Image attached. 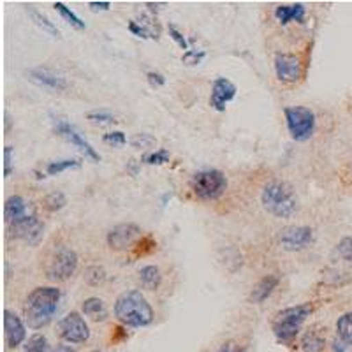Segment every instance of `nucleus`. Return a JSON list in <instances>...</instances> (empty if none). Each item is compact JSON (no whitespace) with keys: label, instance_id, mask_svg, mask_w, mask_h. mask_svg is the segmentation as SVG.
I'll list each match as a JSON object with an SVG mask.
<instances>
[{"label":"nucleus","instance_id":"nucleus-42","mask_svg":"<svg viewBox=\"0 0 352 352\" xmlns=\"http://www.w3.org/2000/svg\"><path fill=\"white\" fill-rule=\"evenodd\" d=\"M53 352H74V351H72L71 347H65V345H60V347H56Z\"/></svg>","mask_w":352,"mask_h":352},{"label":"nucleus","instance_id":"nucleus-7","mask_svg":"<svg viewBox=\"0 0 352 352\" xmlns=\"http://www.w3.org/2000/svg\"><path fill=\"white\" fill-rule=\"evenodd\" d=\"M78 268V254L69 247H58L48 261L46 275L50 280L64 282L74 275Z\"/></svg>","mask_w":352,"mask_h":352},{"label":"nucleus","instance_id":"nucleus-24","mask_svg":"<svg viewBox=\"0 0 352 352\" xmlns=\"http://www.w3.org/2000/svg\"><path fill=\"white\" fill-rule=\"evenodd\" d=\"M25 352H53L50 349L48 338L41 333H36L28 338L27 345H25Z\"/></svg>","mask_w":352,"mask_h":352},{"label":"nucleus","instance_id":"nucleus-6","mask_svg":"<svg viewBox=\"0 0 352 352\" xmlns=\"http://www.w3.org/2000/svg\"><path fill=\"white\" fill-rule=\"evenodd\" d=\"M285 122L292 140L307 141L316 131V115L305 106H291L285 108Z\"/></svg>","mask_w":352,"mask_h":352},{"label":"nucleus","instance_id":"nucleus-15","mask_svg":"<svg viewBox=\"0 0 352 352\" xmlns=\"http://www.w3.org/2000/svg\"><path fill=\"white\" fill-rule=\"evenodd\" d=\"M4 329H6V344L9 349H16L18 345L23 344L25 336H27V329L21 322L20 317L11 310L4 312Z\"/></svg>","mask_w":352,"mask_h":352},{"label":"nucleus","instance_id":"nucleus-11","mask_svg":"<svg viewBox=\"0 0 352 352\" xmlns=\"http://www.w3.org/2000/svg\"><path fill=\"white\" fill-rule=\"evenodd\" d=\"M276 78L284 83H296L300 81L303 69H301L300 56L292 53H276L275 55Z\"/></svg>","mask_w":352,"mask_h":352},{"label":"nucleus","instance_id":"nucleus-13","mask_svg":"<svg viewBox=\"0 0 352 352\" xmlns=\"http://www.w3.org/2000/svg\"><path fill=\"white\" fill-rule=\"evenodd\" d=\"M236 97V85L226 78H217L212 85V96H210V104L217 111H224L226 104H229Z\"/></svg>","mask_w":352,"mask_h":352},{"label":"nucleus","instance_id":"nucleus-43","mask_svg":"<svg viewBox=\"0 0 352 352\" xmlns=\"http://www.w3.org/2000/svg\"><path fill=\"white\" fill-rule=\"evenodd\" d=\"M219 352H232V351H231V345L228 344V345H224V347H220Z\"/></svg>","mask_w":352,"mask_h":352},{"label":"nucleus","instance_id":"nucleus-39","mask_svg":"<svg viewBox=\"0 0 352 352\" xmlns=\"http://www.w3.org/2000/svg\"><path fill=\"white\" fill-rule=\"evenodd\" d=\"M146 78H148L150 85H152V87H155V88L162 87V85L166 83V78L162 76V74H159V72H153V71H150L148 74H146Z\"/></svg>","mask_w":352,"mask_h":352},{"label":"nucleus","instance_id":"nucleus-22","mask_svg":"<svg viewBox=\"0 0 352 352\" xmlns=\"http://www.w3.org/2000/svg\"><path fill=\"white\" fill-rule=\"evenodd\" d=\"M28 14H30V18H32L34 23H36L39 28H43L44 32L50 34V36H52V37H60V32H58V28H56L55 25H53V21H50L48 18L44 16L43 12L36 11V9H34V8H28Z\"/></svg>","mask_w":352,"mask_h":352},{"label":"nucleus","instance_id":"nucleus-28","mask_svg":"<svg viewBox=\"0 0 352 352\" xmlns=\"http://www.w3.org/2000/svg\"><path fill=\"white\" fill-rule=\"evenodd\" d=\"M336 331H338L340 338L352 340V312L344 314L340 319L336 320Z\"/></svg>","mask_w":352,"mask_h":352},{"label":"nucleus","instance_id":"nucleus-9","mask_svg":"<svg viewBox=\"0 0 352 352\" xmlns=\"http://www.w3.org/2000/svg\"><path fill=\"white\" fill-rule=\"evenodd\" d=\"M141 238V228L136 224H132V222H127V224H118L108 232V245L109 248L113 250H129L134 245L140 241Z\"/></svg>","mask_w":352,"mask_h":352},{"label":"nucleus","instance_id":"nucleus-25","mask_svg":"<svg viewBox=\"0 0 352 352\" xmlns=\"http://www.w3.org/2000/svg\"><path fill=\"white\" fill-rule=\"evenodd\" d=\"M65 204H67V197L60 190H55V192L44 197V208L50 210V212H58V210L64 208Z\"/></svg>","mask_w":352,"mask_h":352},{"label":"nucleus","instance_id":"nucleus-18","mask_svg":"<svg viewBox=\"0 0 352 352\" xmlns=\"http://www.w3.org/2000/svg\"><path fill=\"white\" fill-rule=\"evenodd\" d=\"M6 222L9 226L18 222V220L25 219L28 215L27 212V201L20 196H11L8 201H6V208H4Z\"/></svg>","mask_w":352,"mask_h":352},{"label":"nucleus","instance_id":"nucleus-26","mask_svg":"<svg viewBox=\"0 0 352 352\" xmlns=\"http://www.w3.org/2000/svg\"><path fill=\"white\" fill-rule=\"evenodd\" d=\"M80 168V160L76 159H65V160H55V162H50L46 171L48 175H60V173L67 171V169H74Z\"/></svg>","mask_w":352,"mask_h":352},{"label":"nucleus","instance_id":"nucleus-12","mask_svg":"<svg viewBox=\"0 0 352 352\" xmlns=\"http://www.w3.org/2000/svg\"><path fill=\"white\" fill-rule=\"evenodd\" d=\"M53 131L58 134V136H62L64 140H67L69 143L74 144L76 148H80L81 152L85 153L87 157H90L92 160H100V155L99 153L94 150V146L90 143H88L87 140H83V136H81L80 132L76 131V129L72 127V125H69L67 122L64 120H55V125H53Z\"/></svg>","mask_w":352,"mask_h":352},{"label":"nucleus","instance_id":"nucleus-38","mask_svg":"<svg viewBox=\"0 0 352 352\" xmlns=\"http://www.w3.org/2000/svg\"><path fill=\"white\" fill-rule=\"evenodd\" d=\"M169 34H171V39L175 41L176 44H178V46H180L182 50H185V52H188V46H187V41H185V37L182 36V32H178V30H176L175 27H169Z\"/></svg>","mask_w":352,"mask_h":352},{"label":"nucleus","instance_id":"nucleus-5","mask_svg":"<svg viewBox=\"0 0 352 352\" xmlns=\"http://www.w3.org/2000/svg\"><path fill=\"white\" fill-rule=\"evenodd\" d=\"M190 187L196 197L203 201L219 199L228 188V180L224 173L219 169H204V171L196 173L190 180Z\"/></svg>","mask_w":352,"mask_h":352},{"label":"nucleus","instance_id":"nucleus-19","mask_svg":"<svg viewBox=\"0 0 352 352\" xmlns=\"http://www.w3.org/2000/svg\"><path fill=\"white\" fill-rule=\"evenodd\" d=\"M81 312L92 319L94 322H102V320L108 319V307L100 298H88L81 305Z\"/></svg>","mask_w":352,"mask_h":352},{"label":"nucleus","instance_id":"nucleus-37","mask_svg":"<svg viewBox=\"0 0 352 352\" xmlns=\"http://www.w3.org/2000/svg\"><path fill=\"white\" fill-rule=\"evenodd\" d=\"M333 352H352V340H345V338H335L331 344Z\"/></svg>","mask_w":352,"mask_h":352},{"label":"nucleus","instance_id":"nucleus-1","mask_svg":"<svg viewBox=\"0 0 352 352\" xmlns=\"http://www.w3.org/2000/svg\"><path fill=\"white\" fill-rule=\"evenodd\" d=\"M60 289L36 287L27 296L23 305L25 322L30 329H43L50 324L60 301Z\"/></svg>","mask_w":352,"mask_h":352},{"label":"nucleus","instance_id":"nucleus-23","mask_svg":"<svg viewBox=\"0 0 352 352\" xmlns=\"http://www.w3.org/2000/svg\"><path fill=\"white\" fill-rule=\"evenodd\" d=\"M53 8H55V11L58 12V14H60V16L64 18V20L67 21L72 28H76V30H83L85 28L83 21H81L80 18H78L76 14H74V12H72L71 9L64 4V2H55V4H53Z\"/></svg>","mask_w":352,"mask_h":352},{"label":"nucleus","instance_id":"nucleus-34","mask_svg":"<svg viewBox=\"0 0 352 352\" xmlns=\"http://www.w3.org/2000/svg\"><path fill=\"white\" fill-rule=\"evenodd\" d=\"M204 58V52H196V50H188L182 56V62L187 65H197Z\"/></svg>","mask_w":352,"mask_h":352},{"label":"nucleus","instance_id":"nucleus-17","mask_svg":"<svg viewBox=\"0 0 352 352\" xmlns=\"http://www.w3.org/2000/svg\"><path fill=\"white\" fill-rule=\"evenodd\" d=\"M278 284H280V278H278L276 275L263 276V278H261V280L257 282L256 285H254L252 291H250L248 301H250V303H254V305L263 303V301H266L270 296H272L273 291L278 287Z\"/></svg>","mask_w":352,"mask_h":352},{"label":"nucleus","instance_id":"nucleus-3","mask_svg":"<svg viewBox=\"0 0 352 352\" xmlns=\"http://www.w3.org/2000/svg\"><path fill=\"white\" fill-rule=\"evenodd\" d=\"M264 210L276 219H289L298 210V197L287 182H270L261 194Z\"/></svg>","mask_w":352,"mask_h":352},{"label":"nucleus","instance_id":"nucleus-44","mask_svg":"<svg viewBox=\"0 0 352 352\" xmlns=\"http://www.w3.org/2000/svg\"><path fill=\"white\" fill-rule=\"evenodd\" d=\"M238 352H245V351H238Z\"/></svg>","mask_w":352,"mask_h":352},{"label":"nucleus","instance_id":"nucleus-10","mask_svg":"<svg viewBox=\"0 0 352 352\" xmlns=\"http://www.w3.org/2000/svg\"><path fill=\"white\" fill-rule=\"evenodd\" d=\"M314 243V231L307 226H289L280 232V247L287 252H300Z\"/></svg>","mask_w":352,"mask_h":352},{"label":"nucleus","instance_id":"nucleus-29","mask_svg":"<svg viewBox=\"0 0 352 352\" xmlns=\"http://www.w3.org/2000/svg\"><path fill=\"white\" fill-rule=\"evenodd\" d=\"M322 347H324V340L317 336L316 333H308L303 338V349L307 352H319L322 351Z\"/></svg>","mask_w":352,"mask_h":352},{"label":"nucleus","instance_id":"nucleus-21","mask_svg":"<svg viewBox=\"0 0 352 352\" xmlns=\"http://www.w3.org/2000/svg\"><path fill=\"white\" fill-rule=\"evenodd\" d=\"M140 282L141 287L146 289V291H157L160 287V282H162V273L153 264L143 266L140 270Z\"/></svg>","mask_w":352,"mask_h":352},{"label":"nucleus","instance_id":"nucleus-16","mask_svg":"<svg viewBox=\"0 0 352 352\" xmlns=\"http://www.w3.org/2000/svg\"><path fill=\"white\" fill-rule=\"evenodd\" d=\"M28 80L36 83L37 87H43V88H48V90H56V92H62L67 88V81L64 80L62 76L55 74L53 71L50 69H44V67H37V69H30L27 72Z\"/></svg>","mask_w":352,"mask_h":352},{"label":"nucleus","instance_id":"nucleus-35","mask_svg":"<svg viewBox=\"0 0 352 352\" xmlns=\"http://www.w3.org/2000/svg\"><path fill=\"white\" fill-rule=\"evenodd\" d=\"M104 141L108 144H113V146H124V144L127 143V138H125L124 132L115 131V132H109V134H106Z\"/></svg>","mask_w":352,"mask_h":352},{"label":"nucleus","instance_id":"nucleus-41","mask_svg":"<svg viewBox=\"0 0 352 352\" xmlns=\"http://www.w3.org/2000/svg\"><path fill=\"white\" fill-rule=\"evenodd\" d=\"M88 8H92L94 11H108L111 8V4L109 2H90Z\"/></svg>","mask_w":352,"mask_h":352},{"label":"nucleus","instance_id":"nucleus-8","mask_svg":"<svg viewBox=\"0 0 352 352\" xmlns=\"http://www.w3.org/2000/svg\"><path fill=\"white\" fill-rule=\"evenodd\" d=\"M58 335L69 344H85L90 338V329L80 312H71L58 322Z\"/></svg>","mask_w":352,"mask_h":352},{"label":"nucleus","instance_id":"nucleus-33","mask_svg":"<svg viewBox=\"0 0 352 352\" xmlns=\"http://www.w3.org/2000/svg\"><path fill=\"white\" fill-rule=\"evenodd\" d=\"M131 144L136 148H148V146L155 144V138H152L150 134H136L131 140Z\"/></svg>","mask_w":352,"mask_h":352},{"label":"nucleus","instance_id":"nucleus-31","mask_svg":"<svg viewBox=\"0 0 352 352\" xmlns=\"http://www.w3.org/2000/svg\"><path fill=\"white\" fill-rule=\"evenodd\" d=\"M144 162L152 166L166 164V162H169V153L166 152V150H159V152L148 153V155L144 157Z\"/></svg>","mask_w":352,"mask_h":352},{"label":"nucleus","instance_id":"nucleus-2","mask_svg":"<svg viewBox=\"0 0 352 352\" xmlns=\"http://www.w3.org/2000/svg\"><path fill=\"white\" fill-rule=\"evenodd\" d=\"M115 317L129 328H144L153 322V308L140 291H125L115 301Z\"/></svg>","mask_w":352,"mask_h":352},{"label":"nucleus","instance_id":"nucleus-45","mask_svg":"<svg viewBox=\"0 0 352 352\" xmlns=\"http://www.w3.org/2000/svg\"><path fill=\"white\" fill-rule=\"evenodd\" d=\"M94 352H97V351H94Z\"/></svg>","mask_w":352,"mask_h":352},{"label":"nucleus","instance_id":"nucleus-36","mask_svg":"<svg viewBox=\"0 0 352 352\" xmlns=\"http://www.w3.org/2000/svg\"><path fill=\"white\" fill-rule=\"evenodd\" d=\"M129 30H131L132 34H136L138 37H143V39H146V37H152V39H159V37H157L155 34L150 32L148 28L140 27V25H138L136 21H131V23H129Z\"/></svg>","mask_w":352,"mask_h":352},{"label":"nucleus","instance_id":"nucleus-30","mask_svg":"<svg viewBox=\"0 0 352 352\" xmlns=\"http://www.w3.org/2000/svg\"><path fill=\"white\" fill-rule=\"evenodd\" d=\"M336 254L347 263H352V236L344 238L340 243L336 245Z\"/></svg>","mask_w":352,"mask_h":352},{"label":"nucleus","instance_id":"nucleus-40","mask_svg":"<svg viewBox=\"0 0 352 352\" xmlns=\"http://www.w3.org/2000/svg\"><path fill=\"white\" fill-rule=\"evenodd\" d=\"M11 155H12V148H11V146H6V150H4V159H6V176L11 175V166H12V159H11Z\"/></svg>","mask_w":352,"mask_h":352},{"label":"nucleus","instance_id":"nucleus-14","mask_svg":"<svg viewBox=\"0 0 352 352\" xmlns=\"http://www.w3.org/2000/svg\"><path fill=\"white\" fill-rule=\"evenodd\" d=\"M9 228H11V232L14 236L28 241V243H37L43 236V224L37 220L36 215H27Z\"/></svg>","mask_w":352,"mask_h":352},{"label":"nucleus","instance_id":"nucleus-32","mask_svg":"<svg viewBox=\"0 0 352 352\" xmlns=\"http://www.w3.org/2000/svg\"><path fill=\"white\" fill-rule=\"evenodd\" d=\"M87 118L94 124H113L115 122V116L111 113H106V111H94V113H88Z\"/></svg>","mask_w":352,"mask_h":352},{"label":"nucleus","instance_id":"nucleus-27","mask_svg":"<svg viewBox=\"0 0 352 352\" xmlns=\"http://www.w3.org/2000/svg\"><path fill=\"white\" fill-rule=\"evenodd\" d=\"M106 280V272L102 266H97V264H94V266H90V268H87V272H85V282H87L88 285H99L102 284V282Z\"/></svg>","mask_w":352,"mask_h":352},{"label":"nucleus","instance_id":"nucleus-4","mask_svg":"<svg viewBox=\"0 0 352 352\" xmlns=\"http://www.w3.org/2000/svg\"><path fill=\"white\" fill-rule=\"evenodd\" d=\"M314 307L310 303L296 305V307L284 308L282 312L276 314L272 320V328L275 336L284 344H291L300 333L301 326L307 317L312 314Z\"/></svg>","mask_w":352,"mask_h":352},{"label":"nucleus","instance_id":"nucleus-20","mask_svg":"<svg viewBox=\"0 0 352 352\" xmlns=\"http://www.w3.org/2000/svg\"><path fill=\"white\" fill-rule=\"evenodd\" d=\"M276 20L282 25H287L291 21H303L305 20V6L303 4H292V6H278L275 9Z\"/></svg>","mask_w":352,"mask_h":352}]
</instances>
